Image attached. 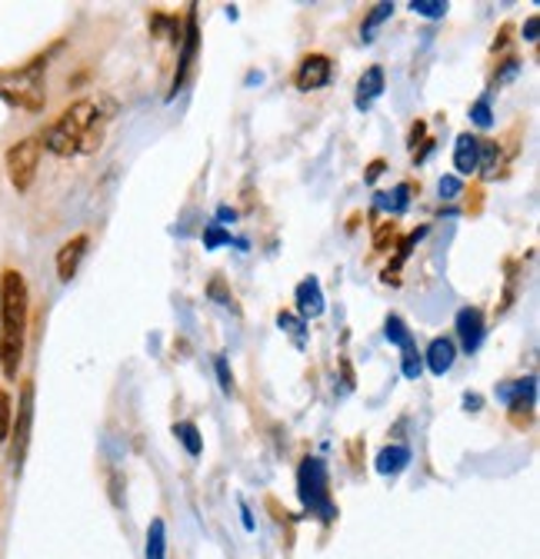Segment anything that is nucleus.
Here are the masks:
<instances>
[{"instance_id": "f257e3e1", "label": "nucleus", "mask_w": 540, "mask_h": 559, "mask_svg": "<svg viewBox=\"0 0 540 559\" xmlns=\"http://www.w3.org/2000/svg\"><path fill=\"white\" fill-rule=\"evenodd\" d=\"M31 330V287L17 266L0 270V373L8 383L17 380L27 354Z\"/></svg>"}, {"instance_id": "f03ea898", "label": "nucleus", "mask_w": 540, "mask_h": 559, "mask_svg": "<svg viewBox=\"0 0 540 559\" xmlns=\"http://www.w3.org/2000/svg\"><path fill=\"white\" fill-rule=\"evenodd\" d=\"M104 127H107V110L101 107V100L94 97H81L71 107H63L57 114V120H50L40 133V144L47 154L54 157H81V154H94L104 140Z\"/></svg>"}, {"instance_id": "7ed1b4c3", "label": "nucleus", "mask_w": 540, "mask_h": 559, "mask_svg": "<svg viewBox=\"0 0 540 559\" xmlns=\"http://www.w3.org/2000/svg\"><path fill=\"white\" fill-rule=\"evenodd\" d=\"M60 50V44H54L50 50L31 57L27 63L21 67H4L0 70V100L17 107V110H27V114H40L44 104H47V63L50 57Z\"/></svg>"}, {"instance_id": "20e7f679", "label": "nucleus", "mask_w": 540, "mask_h": 559, "mask_svg": "<svg viewBox=\"0 0 540 559\" xmlns=\"http://www.w3.org/2000/svg\"><path fill=\"white\" fill-rule=\"evenodd\" d=\"M297 497L307 516L320 520L324 526H330L337 520V503L330 497V473L327 463L320 456H304L297 466Z\"/></svg>"}, {"instance_id": "39448f33", "label": "nucleus", "mask_w": 540, "mask_h": 559, "mask_svg": "<svg viewBox=\"0 0 540 559\" xmlns=\"http://www.w3.org/2000/svg\"><path fill=\"white\" fill-rule=\"evenodd\" d=\"M40 157H44V144L40 136H21L8 147L4 154V170H8V180L17 193H27L37 180V167H40Z\"/></svg>"}, {"instance_id": "423d86ee", "label": "nucleus", "mask_w": 540, "mask_h": 559, "mask_svg": "<svg viewBox=\"0 0 540 559\" xmlns=\"http://www.w3.org/2000/svg\"><path fill=\"white\" fill-rule=\"evenodd\" d=\"M34 396H37L34 380H24L21 383V396H17V409H14V424H11V466H14V473L24 469V460H27V450H31Z\"/></svg>"}, {"instance_id": "0eeeda50", "label": "nucleus", "mask_w": 540, "mask_h": 559, "mask_svg": "<svg viewBox=\"0 0 540 559\" xmlns=\"http://www.w3.org/2000/svg\"><path fill=\"white\" fill-rule=\"evenodd\" d=\"M497 400L507 406L510 413V424L517 430L530 427L533 424V406H537V377L527 373L520 380H504L497 383Z\"/></svg>"}, {"instance_id": "6e6552de", "label": "nucleus", "mask_w": 540, "mask_h": 559, "mask_svg": "<svg viewBox=\"0 0 540 559\" xmlns=\"http://www.w3.org/2000/svg\"><path fill=\"white\" fill-rule=\"evenodd\" d=\"M197 57H200V27H197V14H193V8H190L187 17H184V37H180V47H177V70H174V81H171L167 100H174V97L187 87V81H190V74H193V67H197Z\"/></svg>"}, {"instance_id": "1a4fd4ad", "label": "nucleus", "mask_w": 540, "mask_h": 559, "mask_svg": "<svg viewBox=\"0 0 540 559\" xmlns=\"http://www.w3.org/2000/svg\"><path fill=\"white\" fill-rule=\"evenodd\" d=\"M330 81H333V60L320 50L304 53L301 63L294 67V87L304 94L324 91V87H330Z\"/></svg>"}, {"instance_id": "9d476101", "label": "nucleus", "mask_w": 540, "mask_h": 559, "mask_svg": "<svg viewBox=\"0 0 540 559\" xmlns=\"http://www.w3.org/2000/svg\"><path fill=\"white\" fill-rule=\"evenodd\" d=\"M454 333L460 343L463 354H478L484 336H488V320H484V310L481 307H460L457 317H454Z\"/></svg>"}, {"instance_id": "9b49d317", "label": "nucleus", "mask_w": 540, "mask_h": 559, "mask_svg": "<svg viewBox=\"0 0 540 559\" xmlns=\"http://www.w3.org/2000/svg\"><path fill=\"white\" fill-rule=\"evenodd\" d=\"M87 250H91V237H87V234H74L71 240H63V243H60L57 260H54L60 284H71V280L78 276V270H81Z\"/></svg>"}, {"instance_id": "f8f14e48", "label": "nucleus", "mask_w": 540, "mask_h": 559, "mask_svg": "<svg viewBox=\"0 0 540 559\" xmlns=\"http://www.w3.org/2000/svg\"><path fill=\"white\" fill-rule=\"evenodd\" d=\"M294 307H297V317H301L304 323L324 317L327 300H324V290H320V280H317V276H304V280H301L297 290H294Z\"/></svg>"}, {"instance_id": "ddd939ff", "label": "nucleus", "mask_w": 540, "mask_h": 559, "mask_svg": "<svg viewBox=\"0 0 540 559\" xmlns=\"http://www.w3.org/2000/svg\"><path fill=\"white\" fill-rule=\"evenodd\" d=\"M421 357H424V370H431L434 377H447L454 370V360H457L454 336H434Z\"/></svg>"}, {"instance_id": "4468645a", "label": "nucleus", "mask_w": 540, "mask_h": 559, "mask_svg": "<svg viewBox=\"0 0 540 559\" xmlns=\"http://www.w3.org/2000/svg\"><path fill=\"white\" fill-rule=\"evenodd\" d=\"M384 87H387L384 67H380V63L364 67V74L357 78V87H354V107H357V110H371V107H374V100L384 94Z\"/></svg>"}, {"instance_id": "2eb2a0df", "label": "nucleus", "mask_w": 540, "mask_h": 559, "mask_svg": "<svg viewBox=\"0 0 540 559\" xmlns=\"http://www.w3.org/2000/svg\"><path fill=\"white\" fill-rule=\"evenodd\" d=\"M478 133H470V130H463V133H457V140H454V170L460 174V177H470V174H478ZM454 174V177H457Z\"/></svg>"}, {"instance_id": "dca6fc26", "label": "nucleus", "mask_w": 540, "mask_h": 559, "mask_svg": "<svg viewBox=\"0 0 540 559\" xmlns=\"http://www.w3.org/2000/svg\"><path fill=\"white\" fill-rule=\"evenodd\" d=\"M408 466H411V447H403V443H387L374 460V469L380 476H400Z\"/></svg>"}, {"instance_id": "f3484780", "label": "nucleus", "mask_w": 540, "mask_h": 559, "mask_svg": "<svg viewBox=\"0 0 540 559\" xmlns=\"http://www.w3.org/2000/svg\"><path fill=\"white\" fill-rule=\"evenodd\" d=\"M411 197H414V183H408V180H403V183H397L390 193H377L374 197V203L380 206V210H387V214H390V221H397L400 214H408V206H411Z\"/></svg>"}, {"instance_id": "a211bd4d", "label": "nucleus", "mask_w": 540, "mask_h": 559, "mask_svg": "<svg viewBox=\"0 0 540 559\" xmlns=\"http://www.w3.org/2000/svg\"><path fill=\"white\" fill-rule=\"evenodd\" d=\"M394 4H390V0H380V4H374L367 14H364V24H361V40L364 44H374V37H377V31L394 17Z\"/></svg>"}, {"instance_id": "6ab92c4d", "label": "nucleus", "mask_w": 540, "mask_h": 559, "mask_svg": "<svg viewBox=\"0 0 540 559\" xmlns=\"http://www.w3.org/2000/svg\"><path fill=\"white\" fill-rule=\"evenodd\" d=\"M171 433L180 440V447L187 450V456H204V437H200L197 424H190V419H177V424L171 427Z\"/></svg>"}, {"instance_id": "aec40b11", "label": "nucleus", "mask_w": 540, "mask_h": 559, "mask_svg": "<svg viewBox=\"0 0 540 559\" xmlns=\"http://www.w3.org/2000/svg\"><path fill=\"white\" fill-rule=\"evenodd\" d=\"M501 170V144L497 140H478V174L484 180H494Z\"/></svg>"}, {"instance_id": "412c9836", "label": "nucleus", "mask_w": 540, "mask_h": 559, "mask_svg": "<svg viewBox=\"0 0 540 559\" xmlns=\"http://www.w3.org/2000/svg\"><path fill=\"white\" fill-rule=\"evenodd\" d=\"M144 559H167V523L161 516L151 520L144 539Z\"/></svg>"}, {"instance_id": "4be33fe9", "label": "nucleus", "mask_w": 540, "mask_h": 559, "mask_svg": "<svg viewBox=\"0 0 540 559\" xmlns=\"http://www.w3.org/2000/svg\"><path fill=\"white\" fill-rule=\"evenodd\" d=\"M384 336H387V343H394L397 349L418 343L414 333H411V326L403 323V317H397V313H387V320H384Z\"/></svg>"}, {"instance_id": "5701e85b", "label": "nucleus", "mask_w": 540, "mask_h": 559, "mask_svg": "<svg viewBox=\"0 0 540 559\" xmlns=\"http://www.w3.org/2000/svg\"><path fill=\"white\" fill-rule=\"evenodd\" d=\"M421 373H424V357H421L418 343L403 346V349H400V377H403V380H418Z\"/></svg>"}, {"instance_id": "b1692460", "label": "nucleus", "mask_w": 540, "mask_h": 559, "mask_svg": "<svg viewBox=\"0 0 540 559\" xmlns=\"http://www.w3.org/2000/svg\"><path fill=\"white\" fill-rule=\"evenodd\" d=\"M11 424H14V396L0 386V443L11 440Z\"/></svg>"}, {"instance_id": "393cba45", "label": "nucleus", "mask_w": 540, "mask_h": 559, "mask_svg": "<svg viewBox=\"0 0 540 559\" xmlns=\"http://www.w3.org/2000/svg\"><path fill=\"white\" fill-rule=\"evenodd\" d=\"M397 240H400L397 221H380V224L374 227V250H377V253L390 250V247H394Z\"/></svg>"}, {"instance_id": "a878e982", "label": "nucleus", "mask_w": 540, "mask_h": 559, "mask_svg": "<svg viewBox=\"0 0 540 559\" xmlns=\"http://www.w3.org/2000/svg\"><path fill=\"white\" fill-rule=\"evenodd\" d=\"M278 326L284 330V333H291V340L297 343V346H304V333H307V323L297 317V313H291V310H281L278 313Z\"/></svg>"}, {"instance_id": "bb28decb", "label": "nucleus", "mask_w": 540, "mask_h": 559, "mask_svg": "<svg viewBox=\"0 0 540 559\" xmlns=\"http://www.w3.org/2000/svg\"><path fill=\"white\" fill-rule=\"evenodd\" d=\"M200 240H204V250H221V247H231L234 243L231 230L221 227V224H208L204 234H200Z\"/></svg>"}, {"instance_id": "cd10ccee", "label": "nucleus", "mask_w": 540, "mask_h": 559, "mask_svg": "<svg viewBox=\"0 0 540 559\" xmlns=\"http://www.w3.org/2000/svg\"><path fill=\"white\" fill-rule=\"evenodd\" d=\"M411 11L427 21H441V17H447L450 8H447V0H411Z\"/></svg>"}, {"instance_id": "c85d7f7f", "label": "nucleus", "mask_w": 540, "mask_h": 559, "mask_svg": "<svg viewBox=\"0 0 540 559\" xmlns=\"http://www.w3.org/2000/svg\"><path fill=\"white\" fill-rule=\"evenodd\" d=\"M517 74H520V57H517V53H507V57L497 63V74H494V81H497V84H510Z\"/></svg>"}, {"instance_id": "c756f323", "label": "nucleus", "mask_w": 540, "mask_h": 559, "mask_svg": "<svg viewBox=\"0 0 540 559\" xmlns=\"http://www.w3.org/2000/svg\"><path fill=\"white\" fill-rule=\"evenodd\" d=\"M214 373H218V383H221L224 396H234V373H231V364H227L224 354L214 357Z\"/></svg>"}, {"instance_id": "7c9ffc66", "label": "nucleus", "mask_w": 540, "mask_h": 559, "mask_svg": "<svg viewBox=\"0 0 540 559\" xmlns=\"http://www.w3.org/2000/svg\"><path fill=\"white\" fill-rule=\"evenodd\" d=\"M460 193H463V180H460V177L444 174V177L437 180V197H441V200H457Z\"/></svg>"}, {"instance_id": "2f4dec72", "label": "nucleus", "mask_w": 540, "mask_h": 559, "mask_svg": "<svg viewBox=\"0 0 540 559\" xmlns=\"http://www.w3.org/2000/svg\"><path fill=\"white\" fill-rule=\"evenodd\" d=\"M470 120H474L478 127H491L494 123V110H491V97H481L470 104Z\"/></svg>"}, {"instance_id": "473e14b6", "label": "nucleus", "mask_w": 540, "mask_h": 559, "mask_svg": "<svg viewBox=\"0 0 540 559\" xmlns=\"http://www.w3.org/2000/svg\"><path fill=\"white\" fill-rule=\"evenodd\" d=\"M463 193L470 197V203H467V214H481V203H484V190H481V183H474V187H463Z\"/></svg>"}, {"instance_id": "72a5a7b5", "label": "nucleus", "mask_w": 540, "mask_h": 559, "mask_svg": "<svg viewBox=\"0 0 540 559\" xmlns=\"http://www.w3.org/2000/svg\"><path fill=\"white\" fill-rule=\"evenodd\" d=\"M427 140V120H414V127H411V136H408V147H411V154L424 144Z\"/></svg>"}, {"instance_id": "f704fd0d", "label": "nucleus", "mask_w": 540, "mask_h": 559, "mask_svg": "<svg viewBox=\"0 0 540 559\" xmlns=\"http://www.w3.org/2000/svg\"><path fill=\"white\" fill-rule=\"evenodd\" d=\"M537 37H540V17L530 14V17L524 21V40H527V44H537Z\"/></svg>"}, {"instance_id": "c9c22d12", "label": "nucleus", "mask_w": 540, "mask_h": 559, "mask_svg": "<svg viewBox=\"0 0 540 559\" xmlns=\"http://www.w3.org/2000/svg\"><path fill=\"white\" fill-rule=\"evenodd\" d=\"M387 170V160H371L367 170H364V183H377V177Z\"/></svg>"}, {"instance_id": "e433bc0d", "label": "nucleus", "mask_w": 540, "mask_h": 559, "mask_svg": "<svg viewBox=\"0 0 540 559\" xmlns=\"http://www.w3.org/2000/svg\"><path fill=\"white\" fill-rule=\"evenodd\" d=\"M234 221H237V210H234V206H227V203H221V206H218V221H214V224H221V227H224V224H234Z\"/></svg>"}, {"instance_id": "4c0bfd02", "label": "nucleus", "mask_w": 540, "mask_h": 559, "mask_svg": "<svg viewBox=\"0 0 540 559\" xmlns=\"http://www.w3.org/2000/svg\"><path fill=\"white\" fill-rule=\"evenodd\" d=\"M208 294H211V297H214V300H224V304H227V307H231V304H234V297H231V294H227V290H224V287H221V280H214V284H211V287H208Z\"/></svg>"}, {"instance_id": "58836bf2", "label": "nucleus", "mask_w": 540, "mask_h": 559, "mask_svg": "<svg viewBox=\"0 0 540 559\" xmlns=\"http://www.w3.org/2000/svg\"><path fill=\"white\" fill-rule=\"evenodd\" d=\"M510 31H514L510 24H504V27H501V34L494 37V53H497V50H504V47L510 44V40H507V37H510Z\"/></svg>"}, {"instance_id": "ea45409f", "label": "nucleus", "mask_w": 540, "mask_h": 559, "mask_svg": "<svg viewBox=\"0 0 540 559\" xmlns=\"http://www.w3.org/2000/svg\"><path fill=\"white\" fill-rule=\"evenodd\" d=\"M240 516H244V530L254 533V513H250V507H247L244 500H240Z\"/></svg>"}, {"instance_id": "a19ab883", "label": "nucleus", "mask_w": 540, "mask_h": 559, "mask_svg": "<svg viewBox=\"0 0 540 559\" xmlns=\"http://www.w3.org/2000/svg\"><path fill=\"white\" fill-rule=\"evenodd\" d=\"M463 406H467V409H474V413H478V409L484 406V400H481L478 393H467V396H463Z\"/></svg>"}]
</instances>
